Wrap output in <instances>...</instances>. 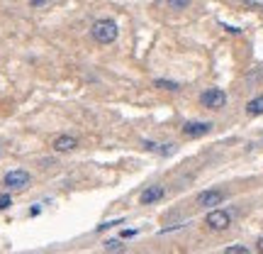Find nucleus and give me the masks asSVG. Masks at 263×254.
I'll return each instance as SVG.
<instances>
[{
    "mask_svg": "<svg viewBox=\"0 0 263 254\" xmlns=\"http://www.w3.org/2000/svg\"><path fill=\"white\" fill-rule=\"evenodd\" d=\"M90 34H93V39H95L97 44H112L115 39H117V25H115L112 20H108V17L95 20Z\"/></svg>",
    "mask_w": 263,
    "mask_h": 254,
    "instance_id": "nucleus-1",
    "label": "nucleus"
},
{
    "mask_svg": "<svg viewBox=\"0 0 263 254\" xmlns=\"http://www.w3.org/2000/svg\"><path fill=\"white\" fill-rule=\"evenodd\" d=\"M205 225L212 232H222V230H227V227L232 225V213L222 210V208H212L207 213V218H205Z\"/></svg>",
    "mask_w": 263,
    "mask_h": 254,
    "instance_id": "nucleus-2",
    "label": "nucleus"
},
{
    "mask_svg": "<svg viewBox=\"0 0 263 254\" xmlns=\"http://www.w3.org/2000/svg\"><path fill=\"white\" fill-rule=\"evenodd\" d=\"M200 103L202 108H209V110H222L227 105V93L222 88H207L200 93Z\"/></svg>",
    "mask_w": 263,
    "mask_h": 254,
    "instance_id": "nucleus-3",
    "label": "nucleus"
},
{
    "mask_svg": "<svg viewBox=\"0 0 263 254\" xmlns=\"http://www.w3.org/2000/svg\"><path fill=\"white\" fill-rule=\"evenodd\" d=\"M224 198H227L224 191H220V188H207V191L197 193L195 203H197V208H217V205H222Z\"/></svg>",
    "mask_w": 263,
    "mask_h": 254,
    "instance_id": "nucleus-4",
    "label": "nucleus"
},
{
    "mask_svg": "<svg viewBox=\"0 0 263 254\" xmlns=\"http://www.w3.org/2000/svg\"><path fill=\"white\" fill-rule=\"evenodd\" d=\"M29 181H32V176H29V171L25 169H13V171H8L5 174V179H3V186L5 188H27Z\"/></svg>",
    "mask_w": 263,
    "mask_h": 254,
    "instance_id": "nucleus-5",
    "label": "nucleus"
},
{
    "mask_svg": "<svg viewBox=\"0 0 263 254\" xmlns=\"http://www.w3.org/2000/svg\"><path fill=\"white\" fill-rule=\"evenodd\" d=\"M164 196H166V188H164V186H149V188L141 191L139 203H141V205H153V203H159Z\"/></svg>",
    "mask_w": 263,
    "mask_h": 254,
    "instance_id": "nucleus-6",
    "label": "nucleus"
},
{
    "mask_svg": "<svg viewBox=\"0 0 263 254\" xmlns=\"http://www.w3.org/2000/svg\"><path fill=\"white\" fill-rule=\"evenodd\" d=\"M209 130H212V122H185L183 125V135L190 137V140H197V137H205Z\"/></svg>",
    "mask_w": 263,
    "mask_h": 254,
    "instance_id": "nucleus-7",
    "label": "nucleus"
},
{
    "mask_svg": "<svg viewBox=\"0 0 263 254\" xmlns=\"http://www.w3.org/2000/svg\"><path fill=\"white\" fill-rule=\"evenodd\" d=\"M76 147H78V140L73 135H59V137H54L56 152H73Z\"/></svg>",
    "mask_w": 263,
    "mask_h": 254,
    "instance_id": "nucleus-8",
    "label": "nucleus"
},
{
    "mask_svg": "<svg viewBox=\"0 0 263 254\" xmlns=\"http://www.w3.org/2000/svg\"><path fill=\"white\" fill-rule=\"evenodd\" d=\"M159 5H166L171 10H185L193 5V0H159Z\"/></svg>",
    "mask_w": 263,
    "mask_h": 254,
    "instance_id": "nucleus-9",
    "label": "nucleus"
},
{
    "mask_svg": "<svg viewBox=\"0 0 263 254\" xmlns=\"http://www.w3.org/2000/svg\"><path fill=\"white\" fill-rule=\"evenodd\" d=\"M246 113L249 115H263V96H256L253 100L246 103Z\"/></svg>",
    "mask_w": 263,
    "mask_h": 254,
    "instance_id": "nucleus-10",
    "label": "nucleus"
},
{
    "mask_svg": "<svg viewBox=\"0 0 263 254\" xmlns=\"http://www.w3.org/2000/svg\"><path fill=\"white\" fill-rule=\"evenodd\" d=\"M105 249H108L110 254H122L125 252V244H122L120 240H108L105 242Z\"/></svg>",
    "mask_w": 263,
    "mask_h": 254,
    "instance_id": "nucleus-11",
    "label": "nucleus"
},
{
    "mask_svg": "<svg viewBox=\"0 0 263 254\" xmlns=\"http://www.w3.org/2000/svg\"><path fill=\"white\" fill-rule=\"evenodd\" d=\"M153 86H156V88H164V91H178V83H176V81H164V78H156Z\"/></svg>",
    "mask_w": 263,
    "mask_h": 254,
    "instance_id": "nucleus-12",
    "label": "nucleus"
},
{
    "mask_svg": "<svg viewBox=\"0 0 263 254\" xmlns=\"http://www.w3.org/2000/svg\"><path fill=\"white\" fill-rule=\"evenodd\" d=\"M224 254H251V252L244 247V244H232V247L224 249Z\"/></svg>",
    "mask_w": 263,
    "mask_h": 254,
    "instance_id": "nucleus-13",
    "label": "nucleus"
},
{
    "mask_svg": "<svg viewBox=\"0 0 263 254\" xmlns=\"http://www.w3.org/2000/svg\"><path fill=\"white\" fill-rule=\"evenodd\" d=\"M10 203H13V198L8 196V193H5V196H0V210H5V208H10Z\"/></svg>",
    "mask_w": 263,
    "mask_h": 254,
    "instance_id": "nucleus-14",
    "label": "nucleus"
},
{
    "mask_svg": "<svg viewBox=\"0 0 263 254\" xmlns=\"http://www.w3.org/2000/svg\"><path fill=\"white\" fill-rule=\"evenodd\" d=\"M51 0H29V5L32 8H44V5H49Z\"/></svg>",
    "mask_w": 263,
    "mask_h": 254,
    "instance_id": "nucleus-15",
    "label": "nucleus"
},
{
    "mask_svg": "<svg viewBox=\"0 0 263 254\" xmlns=\"http://www.w3.org/2000/svg\"><path fill=\"white\" fill-rule=\"evenodd\" d=\"M137 235V230H122V237H134Z\"/></svg>",
    "mask_w": 263,
    "mask_h": 254,
    "instance_id": "nucleus-16",
    "label": "nucleus"
},
{
    "mask_svg": "<svg viewBox=\"0 0 263 254\" xmlns=\"http://www.w3.org/2000/svg\"><path fill=\"white\" fill-rule=\"evenodd\" d=\"M249 5H256V8H263V0H246Z\"/></svg>",
    "mask_w": 263,
    "mask_h": 254,
    "instance_id": "nucleus-17",
    "label": "nucleus"
},
{
    "mask_svg": "<svg viewBox=\"0 0 263 254\" xmlns=\"http://www.w3.org/2000/svg\"><path fill=\"white\" fill-rule=\"evenodd\" d=\"M256 249H258V254H263V237L256 242Z\"/></svg>",
    "mask_w": 263,
    "mask_h": 254,
    "instance_id": "nucleus-18",
    "label": "nucleus"
}]
</instances>
